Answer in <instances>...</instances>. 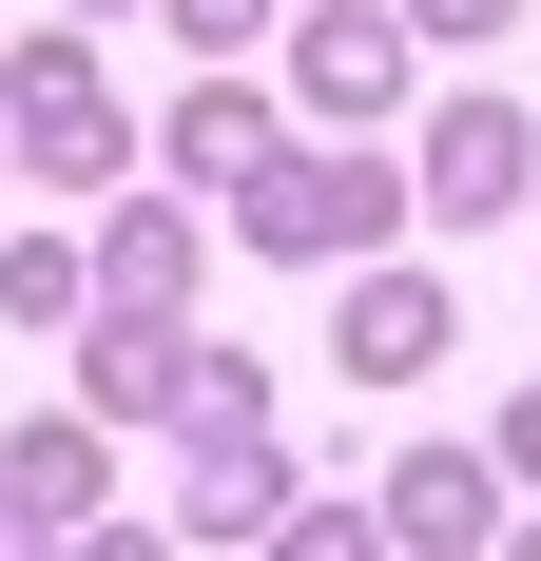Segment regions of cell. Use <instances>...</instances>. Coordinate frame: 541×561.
<instances>
[{
  "label": "cell",
  "mask_w": 541,
  "mask_h": 561,
  "mask_svg": "<svg viewBox=\"0 0 541 561\" xmlns=\"http://www.w3.org/2000/svg\"><path fill=\"white\" fill-rule=\"evenodd\" d=\"M522 465H541V407H522Z\"/></svg>",
  "instance_id": "obj_5"
},
{
  "label": "cell",
  "mask_w": 541,
  "mask_h": 561,
  "mask_svg": "<svg viewBox=\"0 0 541 561\" xmlns=\"http://www.w3.org/2000/svg\"><path fill=\"white\" fill-rule=\"evenodd\" d=\"M387 504L426 523V542H464V523H484V465H406V484H387Z\"/></svg>",
  "instance_id": "obj_4"
},
{
  "label": "cell",
  "mask_w": 541,
  "mask_h": 561,
  "mask_svg": "<svg viewBox=\"0 0 541 561\" xmlns=\"http://www.w3.org/2000/svg\"><path fill=\"white\" fill-rule=\"evenodd\" d=\"M252 232H290V252H348V232H387V174H348V156H329V174H270V194H252Z\"/></svg>",
  "instance_id": "obj_1"
},
{
  "label": "cell",
  "mask_w": 541,
  "mask_h": 561,
  "mask_svg": "<svg viewBox=\"0 0 541 561\" xmlns=\"http://www.w3.org/2000/svg\"><path fill=\"white\" fill-rule=\"evenodd\" d=\"M426 348H445V310H426V290H348V368H387V388H406Z\"/></svg>",
  "instance_id": "obj_2"
},
{
  "label": "cell",
  "mask_w": 541,
  "mask_h": 561,
  "mask_svg": "<svg viewBox=\"0 0 541 561\" xmlns=\"http://www.w3.org/2000/svg\"><path fill=\"white\" fill-rule=\"evenodd\" d=\"M503 174H522V136H503V116H464V136H445V194H426V214H484Z\"/></svg>",
  "instance_id": "obj_3"
}]
</instances>
